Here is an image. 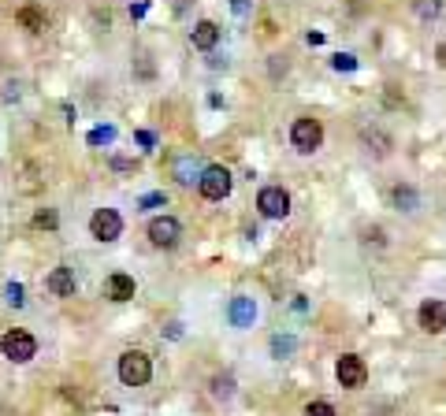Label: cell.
<instances>
[{
  "label": "cell",
  "instance_id": "obj_1",
  "mask_svg": "<svg viewBox=\"0 0 446 416\" xmlns=\"http://www.w3.org/2000/svg\"><path fill=\"white\" fill-rule=\"evenodd\" d=\"M115 372H120V383L123 386H146L153 379V360L149 353H141V349H127L115 364Z\"/></svg>",
  "mask_w": 446,
  "mask_h": 416
},
{
  "label": "cell",
  "instance_id": "obj_2",
  "mask_svg": "<svg viewBox=\"0 0 446 416\" xmlns=\"http://www.w3.org/2000/svg\"><path fill=\"white\" fill-rule=\"evenodd\" d=\"M0 353H4L11 364H26V360L37 357V338L30 331H23V327H11V331L0 334Z\"/></svg>",
  "mask_w": 446,
  "mask_h": 416
},
{
  "label": "cell",
  "instance_id": "obj_3",
  "mask_svg": "<svg viewBox=\"0 0 446 416\" xmlns=\"http://www.w3.org/2000/svg\"><path fill=\"white\" fill-rule=\"evenodd\" d=\"M231 186H234V175L223 164H208L201 171V178H198V190H201L205 201H223L231 193Z\"/></svg>",
  "mask_w": 446,
  "mask_h": 416
},
{
  "label": "cell",
  "instance_id": "obj_4",
  "mask_svg": "<svg viewBox=\"0 0 446 416\" xmlns=\"http://www.w3.org/2000/svg\"><path fill=\"white\" fill-rule=\"evenodd\" d=\"M291 145L298 152H317L324 145V126H320V119H312V115H301V119H294V126H291Z\"/></svg>",
  "mask_w": 446,
  "mask_h": 416
},
{
  "label": "cell",
  "instance_id": "obj_5",
  "mask_svg": "<svg viewBox=\"0 0 446 416\" xmlns=\"http://www.w3.org/2000/svg\"><path fill=\"white\" fill-rule=\"evenodd\" d=\"M89 234H94L97 242H115L123 234V216L115 212V208H97V212L89 216Z\"/></svg>",
  "mask_w": 446,
  "mask_h": 416
},
{
  "label": "cell",
  "instance_id": "obj_6",
  "mask_svg": "<svg viewBox=\"0 0 446 416\" xmlns=\"http://www.w3.org/2000/svg\"><path fill=\"white\" fill-rule=\"evenodd\" d=\"M146 234H149V242L156 245V249H172V245H179L182 227H179L175 216H156V219H149Z\"/></svg>",
  "mask_w": 446,
  "mask_h": 416
},
{
  "label": "cell",
  "instance_id": "obj_7",
  "mask_svg": "<svg viewBox=\"0 0 446 416\" xmlns=\"http://www.w3.org/2000/svg\"><path fill=\"white\" fill-rule=\"evenodd\" d=\"M335 375L346 390H357V386H364V379H369V364H364L357 353H343L338 364H335Z\"/></svg>",
  "mask_w": 446,
  "mask_h": 416
},
{
  "label": "cell",
  "instance_id": "obj_8",
  "mask_svg": "<svg viewBox=\"0 0 446 416\" xmlns=\"http://www.w3.org/2000/svg\"><path fill=\"white\" fill-rule=\"evenodd\" d=\"M257 208L268 219H283L286 212H291V193H286L283 186H265L257 193Z\"/></svg>",
  "mask_w": 446,
  "mask_h": 416
},
{
  "label": "cell",
  "instance_id": "obj_9",
  "mask_svg": "<svg viewBox=\"0 0 446 416\" xmlns=\"http://www.w3.org/2000/svg\"><path fill=\"white\" fill-rule=\"evenodd\" d=\"M45 290L52 294V297H75V290H78V279H75V268H68V264H56L45 275Z\"/></svg>",
  "mask_w": 446,
  "mask_h": 416
},
{
  "label": "cell",
  "instance_id": "obj_10",
  "mask_svg": "<svg viewBox=\"0 0 446 416\" xmlns=\"http://www.w3.org/2000/svg\"><path fill=\"white\" fill-rule=\"evenodd\" d=\"M416 320H421V327L428 334H442L446 331V305L435 301V297H428V301L416 308Z\"/></svg>",
  "mask_w": 446,
  "mask_h": 416
},
{
  "label": "cell",
  "instance_id": "obj_11",
  "mask_svg": "<svg viewBox=\"0 0 446 416\" xmlns=\"http://www.w3.org/2000/svg\"><path fill=\"white\" fill-rule=\"evenodd\" d=\"M134 279L127 275V271H112L108 279H104V297H108V301H130V297H134Z\"/></svg>",
  "mask_w": 446,
  "mask_h": 416
},
{
  "label": "cell",
  "instance_id": "obj_12",
  "mask_svg": "<svg viewBox=\"0 0 446 416\" xmlns=\"http://www.w3.org/2000/svg\"><path fill=\"white\" fill-rule=\"evenodd\" d=\"M227 320H231V327H253V320H257V305H253V297H231V305H227Z\"/></svg>",
  "mask_w": 446,
  "mask_h": 416
},
{
  "label": "cell",
  "instance_id": "obj_13",
  "mask_svg": "<svg viewBox=\"0 0 446 416\" xmlns=\"http://www.w3.org/2000/svg\"><path fill=\"white\" fill-rule=\"evenodd\" d=\"M190 41H193V48H201V52H212L216 45H219V26L212 22V19H201L198 26L190 30Z\"/></svg>",
  "mask_w": 446,
  "mask_h": 416
},
{
  "label": "cell",
  "instance_id": "obj_14",
  "mask_svg": "<svg viewBox=\"0 0 446 416\" xmlns=\"http://www.w3.org/2000/svg\"><path fill=\"white\" fill-rule=\"evenodd\" d=\"M19 26L23 30H30V34H37V30H45V11L37 8V4H26V8H19Z\"/></svg>",
  "mask_w": 446,
  "mask_h": 416
},
{
  "label": "cell",
  "instance_id": "obj_15",
  "mask_svg": "<svg viewBox=\"0 0 446 416\" xmlns=\"http://www.w3.org/2000/svg\"><path fill=\"white\" fill-rule=\"evenodd\" d=\"M201 171H205V167H201L198 160H193V156H182V160L175 164V178L182 182V186H190V182H198V178H201Z\"/></svg>",
  "mask_w": 446,
  "mask_h": 416
},
{
  "label": "cell",
  "instance_id": "obj_16",
  "mask_svg": "<svg viewBox=\"0 0 446 416\" xmlns=\"http://www.w3.org/2000/svg\"><path fill=\"white\" fill-rule=\"evenodd\" d=\"M34 227H37V230H56V227H60L56 208H37V212H34Z\"/></svg>",
  "mask_w": 446,
  "mask_h": 416
},
{
  "label": "cell",
  "instance_id": "obj_17",
  "mask_svg": "<svg viewBox=\"0 0 446 416\" xmlns=\"http://www.w3.org/2000/svg\"><path fill=\"white\" fill-rule=\"evenodd\" d=\"M89 145H112V141H115V130L112 126H97V130H89Z\"/></svg>",
  "mask_w": 446,
  "mask_h": 416
},
{
  "label": "cell",
  "instance_id": "obj_18",
  "mask_svg": "<svg viewBox=\"0 0 446 416\" xmlns=\"http://www.w3.org/2000/svg\"><path fill=\"white\" fill-rule=\"evenodd\" d=\"M4 294H8V305H11V308H23V305H26L23 282H8V290H4Z\"/></svg>",
  "mask_w": 446,
  "mask_h": 416
},
{
  "label": "cell",
  "instance_id": "obj_19",
  "mask_svg": "<svg viewBox=\"0 0 446 416\" xmlns=\"http://www.w3.org/2000/svg\"><path fill=\"white\" fill-rule=\"evenodd\" d=\"M395 201L405 208V212H413V208H416V193H413V186H398V190H395Z\"/></svg>",
  "mask_w": 446,
  "mask_h": 416
},
{
  "label": "cell",
  "instance_id": "obj_20",
  "mask_svg": "<svg viewBox=\"0 0 446 416\" xmlns=\"http://www.w3.org/2000/svg\"><path fill=\"white\" fill-rule=\"evenodd\" d=\"M164 204H167V193H160V190H156V193H146V197L138 201V208H146V212H149V208H164Z\"/></svg>",
  "mask_w": 446,
  "mask_h": 416
},
{
  "label": "cell",
  "instance_id": "obj_21",
  "mask_svg": "<svg viewBox=\"0 0 446 416\" xmlns=\"http://www.w3.org/2000/svg\"><path fill=\"white\" fill-rule=\"evenodd\" d=\"M305 416H335V405H331V401H309Z\"/></svg>",
  "mask_w": 446,
  "mask_h": 416
},
{
  "label": "cell",
  "instance_id": "obj_22",
  "mask_svg": "<svg viewBox=\"0 0 446 416\" xmlns=\"http://www.w3.org/2000/svg\"><path fill=\"white\" fill-rule=\"evenodd\" d=\"M331 67L335 71H357V60H353L350 52H338V56H331Z\"/></svg>",
  "mask_w": 446,
  "mask_h": 416
},
{
  "label": "cell",
  "instance_id": "obj_23",
  "mask_svg": "<svg viewBox=\"0 0 446 416\" xmlns=\"http://www.w3.org/2000/svg\"><path fill=\"white\" fill-rule=\"evenodd\" d=\"M416 15H421V19H435L439 15V0H416Z\"/></svg>",
  "mask_w": 446,
  "mask_h": 416
},
{
  "label": "cell",
  "instance_id": "obj_24",
  "mask_svg": "<svg viewBox=\"0 0 446 416\" xmlns=\"http://www.w3.org/2000/svg\"><path fill=\"white\" fill-rule=\"evenodd\" d=\"M291 349H294V338H272V353H275V357L291 353Z\"/></svg>",
  "mask_w": 446,
  "mask_h": 416
},
{
  "label": "cell",
  "instance_id": "obj_25",
  "mask_svg": "<svg viewBox=\"0 0 446 416\" xmlns=\"http://www.w3.org/2000/svg\"><path fill=\"white\" fill-rule=\"evenodd\" d=\"M112 167H115V171H134V160H127V156H112Z\"/></svg>",
  "mask_w": 446,
  "mask_h": 416
},
{
  "label": "cell",
  "instance_id": "obj_26",
  "mask_svg": "<svg viewBox=\"0 0 446 416\" xmlns=\"http://www.w3.org/2000/svg\"><path fill=\"white\" fill-rule=\"evenodd\" d=\"M134 138H138V145H146V149H153V145H156L153 130H138V134H134Z\"/></svg>",
  "mask_w": 446,
  "mask_h": 416
},
{
  "label": "cell",
  "instance_id": "obj_27",
  "mask_svg": "<svg viewBox=\"0 0 446 416\" xmlns=\"http://www.w3.org/2000/svg\"><path fill=\"white\" fill-rule=\"evenodd\" d=\"M216 394L227 398V394H231V379H216Z\"/></svg>",
  "mask_w": 446,
  "mask_h": 416
},
{
  "label": "cell",
  "instance_id": "obj_28",
  "mask_svg": "<svg viewBox=\"0 0 446 416\" xmlns=\"http://www.w3.org/2000/svg\"><path fill=\"white\" fill-rule=\"evenodd\" d=\"M164 331H167V338H182V323H167Z\"/></svg>",
  "mask_w": 446,
  "mask_h": 416
},
{
  "label": "cell",
  "instance_id": "obj_29",
  "mask_svg": "<svg viewBox=\"0 0 446 416\" xmlns=\"http://www.w3.org/2000/svg\"><path fill=\"white\" fill-rule=\"evenodd\" d=\"M435 60H439V67H442V71H446V41H442V45H439V48H435Z\"/></svg>",
  "mask_w": 446,
  "mask_h": 416
},
{
  "label": "cell",
  "instance_id": "obj_30",
  "mask_svg": "<svg viewBox=\"0 0 446 416\" xmlns=\"http://www.w3.org/2000/svg\"><path fill=\"white\" fill-rule=\"evenodd\" d=\"M231 8L238 11V15H246V0H231Z\"/></svg>",
  "mask_w": 446,
  "mask_h": 416
}]
</instances>
